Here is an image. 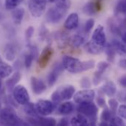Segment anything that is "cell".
Returning <instances> with one entry per match:
<instances>
[{
  "instance_id": "cell-26",
  "label": "cell",
  "mask_w": 126,
  "mask_h": 126,
  "mask_svg": "<svg viewBox=\"0 0 126 126\" xmlns=\"http://www.w3.org/2000/svg\"><path fill=\"white\" fill-rule=\"evenodd\" d=\"M24 112L26 113V114L30 117V118H35V117H38V114L37 112V110L35 109V105L33 104L32 103H28L26 105H24Z\"/></svg>"
},
{
  "instance_id": "cell-3",
  "label": "cell",
  "mask_w": 126,
  "mask_h": 126,
  "mask_svg": "<svg viewBox=\"0 0 126 126\" xmlns=\"http://www.w3.org/2000/svg\"><path fill=\"white\" fill-rule=\"evenodd\" d=\"M20 120L17 113L10 108H4L0 111V122L4 126H14Z\"/></svg>"
},
{
  "instance_id": "cell-2",
  "label": "cell",
  "mask_w": 126,
  "mask_h": 126,
  "mask_svg": "<svg viewBox=\"0 0 126 126\" xmlns=\"http://www.w3.org/2000/svg\"><path fill=\"white\" fill-rule=\"evenodd\" d=\"M76 89L73 85L62 86L51 94V100L54 103H58L64 100H70L75 94Z\"/></svg>"
},
{
  "instance_id": "cell-50",
  "label": "cell",
  "mask_w": 126,
  "mask_h": 126,
  "mask_svg": "<svg viewBox=\"0 0 126 126\" xmlns=\"http://www.w3.org/2000/svg\"><path fill=\"white\" fill-rule=\"evenodd\" d=\"M120 67H122L123 68H126V59H123L120 61Z\"/></svg>"
},
{
  "instance_id": "cell-41",
  "label": "cell",
  "mask_w": 126,
  "mask_h": 126,
  "mask_svg": "<svg viewBox=\"0 0 126 126\" xmlns=\"http://www.w3.org/2000/svg\"><path fill=\"white\" fill-rule=\"evenodd\" d=\"M102 76H103V74L96 71L94 73V77H93V82L94 85H98L102 79Z\"/></svg>"
},
{
  "instance_id": "cell-25",
  "label": "cell",
  "mask_w": 126,
  "mask_h": 126,
  "mask_svg": "<svg viewBox=\"0 0 126 126\" xmlns=\"http://www.w3.org/2000/svg\"><path fill=\"white\" fill-rule=\"evenodd\" d=\"M109 29L111 32L114 34H121V31H122V27L120 25V19L119 20H114V18H111L109 20Z\"/></svg>"
},
{
  "instance_id": "cell-42",
  "label": "cell",
  "mask_w": 126,
  "mask_h": 126,
  "mask_svg": "<svg viewBox=\"0 0 126 126\" xmlns=\"http://www.w3.org/2000/svg\"><path fill=\"white\" fill-rule=\"evenodd\" d=\"M48 32L47 30V29L44 26H42L40 27V32H39V37H40V38L42 40H45L47 37V36H48Z\"/></svg>"
},
{
  "instance_id": "cell-20",
  "label": "cell",
  "mask_w": 126,
  "mask_h": 126,
  "mask_svg": "<svg viewBox=\"0 0 126 126\" xmlns=\"http://www.w3.org/2000/svg\"><path fill=\"white\" fill-rule=\"evenodd\" d=\"M101 90L108 97H113L114 94H116L117 87H116V85L114 84V82H112L111 81H107L101 87Z\"/></svg>"
},
{
  "instance_id": "cell-54",
  "label": "cell",
  "mask_w": 126,
  "mask_h": 126,
  "mask_svg": "<svg viewBox=\"0 0 126 126\" xmlns=\"http://www.w3.org/2000/svg\"><path fill=\"white\" fill-rule=\"evenodd\" d=\"M4 19V15L0 12V22L2 21V20Z\"/></svg>"
},
{
  "instance_id": "cell-52",
  "label": "cell",
  "mask_w": 126,
  "mask_h": 126,
  "mask_svg": "<svg viewBox=\"0 0 126 126\" xmlns=\"http://www.w3.org/2000/svg\"><path fill=\"white\" fill-rule=\"evenodd\" d=\"M122 40H123V41L125 43V44L126 45V32L123 34V35H122Z\"/></svg>"
},
{
  "instance_id": "cell-24",
  "label": "cell",
  "mask_w": 126,
  "mask_h": 126,
  "mask_svg": "<svg viewBox=\"0 0 126 126\" xmlns=\"http://www.w3.org/2000/svg\"><path fill=\"white\" fill-rule=\"evenodd\" d=\"M24 8H16L12 13L13 21L16 24H20L24 18Z\"/></svg>"
},
{
  "instance_id": "cell-36",
  "label": "cell",
  "mask_w": 126,
  "mask_h": 126,
  "mask_svg": "<svg viewBox=\"0 0 126 126\" xmlns=\"http://www.w3.org/2000/svg\"><path fill=\"white\" fill-rule=\"evenodd\" d=\"M94 20L93 18H90L88 19L84 25V31L86 33H90L93 28L94 27Z\"/></svg>"
},
{
  "instance_id": "cell-28",
  "label": "cell",
  "mask_w": 126,
  "mask_h": 126,
  "mask_svg": "<svg viewBox=\"0 0 126 126\" xmlns=\"http://www.w3.org/2000/svg\"><path fill=\"white\" fill-rule=\"evenodd\" d=\"M69 41L72 46L74 48H79L84 43L85 38L81 34H74L70 38Z\"/></svg>"
},
{
  "instance_id": "cell-39",
  "label": "cell",
  "mask_w": 126,
  "mask_h": 126,
  "mask_svg": "<svg viewBox=\"0 0 126 126\" xmlns=\"http://www.w3.org/2000/svg\"><path fill=\"white\" fill-rule=\"evenodd\" d=\"M34 29L32 26L29 27L26 30V32H25V38H26V40L29 43V44H30V40L32 38L33 34H34Z\"/></svg>"
},
{
  "instance_id": "cell-51",
  "label": "cell",
  "mask_w": 126,
  "mask_h": 126,
  "mask_svg": "<svg viewBox=\"0 0 126 126\" xmlns=\"http://www.w3.org/2000/svg\"><path fill=\"white\" fill-rule=\"evenodd\" d=\"M90 126H96V117L91 118V123L90 124Z\"/></svg>"
},
{
  "instance_id": "cell-7",
  "label": "cell",
  "mask_w": 126,
  "mask_h": 126,
  "mask_svg": "<svg viewBox=\"0 0 126 126\" xmlns=\"http://www.w3.org/2000/svg\"><path fill=\"white\" fill-rule=\"evenodd\" d=\"M34 105L37 114L42 116L50 115L54 109V103L48 100H40Z\"/></svg>"
},
{
  "instance_id": "cell-40",
  "label": "cell",
  "mask_w": 126,
  "mask_h": 126,
  "mask_svg": "<svg viewBox=\"0 0 126 126\" xmlns=\"http://www.w3.org/2000/svg\"><path fill=\"white\" fill-rule=\"evenodd\" d=\"M91 85H92V84H91V81H90L89 78L84 77L81 80V87H83L84 89H89L91 87Z\"/></svg>"
},
{
  "instance_id": "cell-46",
  "label": "cell",
  "mask_w": 126,
  "mask_h": 126,
  "mask_svg": "<svg viewBox=\"0 0 126 126\" xmlns=\"http://www.w3.org/2000/svg\"><path fill=\"white\" fill-rule=\"evenodd\" d=\"M96 102H97V105H98L100 107L103 108V109L106 108V100H104L103 97H100V96H98V97H97V99H96Z\"/></svg>"
},
{
  "instance_id": "cell-8",
  "label": "cell",
  "mask_w": 126,
  "mask_h": 126,
  "mask_svg": "<svg viewBox=\"0 0 126 126\" xmlns=\"http://www.w3.org/2000/svg\"><path fill=\"white\" fill-rule=\"evenodd\" d=\"M66 13V10H64L63 9H60L55 6L52 8H50L49 10L47 12L46 19L48 23L57 24L59 23L63 19Z\"/></svg>"
},
{
  "instance_id": "cell-27",
  "label": "cell",
  "mask_w": 126,
  "mask_h": 126,
  "mask_svg": "<svg viewBox=\"0 0 126 126\" xmlns=\"http://www.w3.org/2000/svg\"><path fill=\"white\" fill-rule=\"evenodd\" d=\"M111 44L112 45L116 53L119 54L120 55H126V46L125 44H123L121 42L117 40H112Z\"/></svg>"
},
{
  "instance_id": "cell-48",
  "label": "cell",
  "mask_w": 126,
  "mask_h": 126,
  "mask_svg": "<svg viewBox=\"0 0 126 126\" xmlns=\"http://www.w3.org/2000/svg\"><path fill=\"white\" fill-rule=\"evenodd\" d=\"M119 84L123 87L126 88V75H124V76H121L120 78V79H119Z\"/></svg>"
},
{
  "instance_id": "cell-13",
  "label": "cell",
  "mask_w": 126,
  "mask_h": 126,
  "mask_svg": "<svg viewBox=\"0 0 126 126\" xmlns=\"http://www.w3.org/2000/svg\"><path fill=\"white\" fill-rule=\"evenodd\" d=\"M63 64L57 63L54 65L51 71L49 73L48 76V84L49 87H52L55 84V83L57 81V79L61 73V72L63 70Z\"/></svg>"
},
{
  "instance_id": "cell-17",
  "label": "cell",
  "mask_w": 126,
  "mask_h": 126,
  "mask_svg": "<svg viewBox=\"0 0 126 126\" xmlns=\"http://www.w3.org/2000/svg\"><path fill=\"white\" fill-rule=\"evenodd\" d=\"M84 48L87 53L91 54H94V55L102 53L104 50V47H102V46L97 45L92 40L85 44Z\"/></svg>"
},
{
  "instance_id": "cell-22",
  "label": "cell",
  "mask_w": 126,
  "mask_h": 126,
  "mask_svg": "<svg viewBox=\"0 0 126 126\" xmlns=\"http://www.w3.org/2000/svg\"><path fill=\"white\" fill-rule=\"evenodd\" d=\"M75 106L73 103L67 101L61 104L59 107V113L62 115H68L74 111Z\"/></svg>"
},
{
  "instance_id": "cell-44",
  "label": "cell",
  "mask_w": 126,
  "mask_h": 126,
  "mask_svg": "<svg viewBox=\"0 0 126 126\" xmlns=\"http://www.w3.org/2000/svg\"><path fill=\"white\" fill-rule=\"evenodd\" d=\"M118 114L119 116H120V117L126 119V105H121L120 106H119L118 109Z\"/></svg>"
},
{
  "instance_id": "cell-12",
  "label": "cell",
  "mask_w": 126,
  "mask_h": 126,
  "mask_svg": "<svg viewBox=\"0 0 126 126\" xmlns=\"http://www.w3.org/2000/svg\"><path fill=\"white\" fill-rule=\"evenodd\" d=\"M100 9L101 0H94L87 3L83 7V12L88 16H93L99 12Z\"/></svg>"
},
{
  "instance_id": "cell-15",
  "label": "cell",
  "mask_w": 126,
  "mask_h": 126,
  "mask_svg": "<svg viewBox=\"0 0 126 126\" xmlns=\"http://www.w3.org/2000/svg\"><path fill=\"white\" fill-rule=\"evenodd\" d=\"M79 15L76 13H70L64 21V28L68 30H73L76 29L79 27Z\"/></svg>"
},
{
  "instance_id": "cell-18",
  "label": "cell",
  "mask_w": 126,
  "mask_h": 126,
  "mask_svg": "<svg viewBox=\"0 0 126 126\" xmlns=\"http://www.w3.org/2000/svg\"><path fill=\"white\" fill-rule=\"evenodd\" d=\"M70 123L71 126H90V123L87 117L81 114H79L73 117Z\"/></svg>"
},
{
  "instance_id": "cell-31",
  "label": "cell",
  "mask_w": 126,
  "mask_h": 126,
  "mask_svg": "<svg viewBox=\"0 0 126 126\" xmlns=\"http://www.w3.org/2000/svg\"><path fill=\"white\" fill-rule=\"evenodd\" d=\"M112 112L110 109H109L107 107L103 109L101 115H100V120L101 122H106L109 123L110 120L112 119Z\"/></svg>"
},
{
  "instance_id": "cell-55",
  "label": "cell",
  "mask_w": 126,
  "mask_h": 126,
  "mask_svg": "<svg viewBox=\"0 0 126 126\" xmlns=\"http://www.w3.org/2000/svg\"><path fill=\"white\" fill-rule=\"evenodd\" d=\"M1 76H0V90H1Z\"/></svg>"
},
{
  "instance_id": "cell-38",
  "label": "cell",
  "mask_w": 126,
  "mask_h": 126,
  "mask_svg": "<svg viewBox=\"0 0 126 126\" xmlns=\"http://www.w3.org/2000/svg\"><path fill=\"white\" fill-rule=\"evenodd\" d=\"M108 103H109L110 110L112 112H115L116 110L117 109V107H118V101L116 99L110 98L108 101Z\"/></svg>"
},
{
  "instance_id": "cell-23",
  "label": "cell",
  "mask_w": 126,
  "mask_h": 126,
  "mask_svg": "<svg viewBox=\"0 0 126 126\" xmlns=\"http://www.w3.org/2000/svg\"><path fill=\"white\" fill-rule=\"evenodd\" d=\"M114 13L117 16L120 15L126 16V0H117L114 7Z\"/></svg>"
},
{
  "instance_id": "cell-29",
  "label": "cell",
  "mask_w": 126,
  "mask_h": 126,
  "mask_svg": "<svg viewBox=\"0 0 126 126\" xmlns=\"http://www.w3.org/2000/svg\"><path fill=\"white\" fill-rule=\"evenodd\" d=\"M107 56V59L109 63H113L114 60V57H115V54L116 52L112 46V45L111 43H107L104 46V50H103Z\"/></svg>"
},
{
  "instance_id": "cell-33",
  "label": "cell",
  "mask_w": 126,
  "mask_h": 126,
  "mask_svg": "<svg viewBox=\"0 0 126 126\" xmlns=\"http://www.w3.org/2000/svg\"><path fill=\"white\" fill-rule=\"evenodd\" d=\"M56 4L55 6L63 9L64 10H67L70 7V0H56V1L54 2Z\"/></svg>"
},
{
  "instance_id": "cell-10",
  "label": "cell",
  "mask_w": 126,
  "mask_h": 126,
  "mask_svg": "<svg viewBox=\"0 0 126 126\" xmlns=\"http://www.w3.org/2000/svg\"><path fill=\"white\" fill-rule=\"evenodd\" d=\"M53 53L54 50L50 46H47L43 48L40 55L38 57V65L41 69L46 67L53 56Z\"/></svg>"
},
{
  "instance_id": "cell-43",
  "label": "cell",
  "mask_w": 126,
  "mask_h": 126,
  "mask_svg": "<svg viewBox=\"0 0 126 126\" xmlns=\"http://www.w3.org/2000/svg\"><path fill=\"white\" fill-rule=\"evenodd\" d=\"M117 97L120 102L126 103V90H122L120 93H118V94L117 95Z\"/></svg>"
},
{
  "instance_id": "cell-11",
  "label": "cell",
  "mask_w": 126,
  "mask_h": 126,
  "mask_svg": "<svg viewBox=\"0 0 126 126\" xmlns=\"http://www.w3.org/2000/svg\"><path fill=\"white\" fill-rule=\"evenodd\" d=\"M92 41L97 45L104 47L106 42V37L104 27L102 25H98L95 29L92 35Z\"/></svg>"
},
{
  "instance_id": "cell-45",
  "label": "cell",
  "mask_w": 126,
  "mask_h": 126,
  "mask_svg": "<svg viewBox=\"0 0 126 126\" xmlns=\"http://www.w3.org/2000/svg\"><path fill=\"white\" fill-rule=\"evenodd\" d=\"M29 50H30V53H31L34 56V59L38 57V48L37 46L29 44Z\"/></svg>"
},
{
  "instance_id": "cell-19",
  "label": "cell",
  "mask_w": 126,
  "mask_h": 126,
  "mask_svg": "<svg viewBox=\"0 0 126 126\" xmlns=\"http://www.w3.org/2000/svg\"><path fill=\"white\" fill-rule=\"evenodd\" d=\"M13 67L9 64L3 61L0 56V76L1 78H7L10 76L13 73Z\"/></svg>"
},
{
  "instance_id": "cell-34",
  "label": "cell",
  "mask_w": 126,
  "mask_h": 126,
  "mask_svg": "<svg viewBox=\"0 0 126 126\" xmlns=\"http://www.w3.org/2000/svg\"><path fill=\"white\" fill-rule=\"evenodd\" d=\"M110 126H126L124 121L119 117H113L109 122Z\"/></svg>"
},
{
  "instance_id": "cell-47",
  "label": "cell",
  "mask_w": 126,
  "mask_h": 126,
  "mask_svg": "<svg viewBox=\"0 0 126 126\" xmlns=\"http://www.w3.org/2000/svg\"><path fill=\"white\" fill-rule=\"evenodd\" d=\"M69 126V121L67 118H62L58 123H57L56 126Z\"/></svg>"
},
{
  "instance_id": "cell-16",
  "label": "cell",
  "mask_w": 126,
  "mask_h": 126,
  "mask_svg": "<svg viewBox=\"0 0 126 126\" xmlns=\"http://www.w3.org/2000/svg\"><path fill=\"white\" fill-rule=\"evenodd\" d=\"M17 54V49L14 44L9 43L7 44L4 49V55L7 61L12 62L16 59Z\"/></svg>"
},
{
  "instance_id": "cell-1",
  "label": "cell",
  "mask_w": 126,
  "mask_h": 126,
  "mask_svg": "<svg viewBox=\"0 0 126 126\" xmlns=\"http://www.w3.org/2000/svg\"><path fill=\"white\" fill-rule=\"evenodd\" d=\"M64 69L71 73H79L94 68L95 63L93 60L81 61L70 56H64L62 63Z\"/></svg>"
},
{
  "instance_id": "cell-6",
  "label": "cell",
  "mask_w": 126,
  "mask_h": 126,
  "mask_svg": "<svg viewBox=\"0 0 126 126\" xmlns=\"http://www.w3.org/2000/svg\"><path fill=\"white\" fill-rule=\"evenodd\" d=\"M78 111L80 114L84 115L85 117L94 118L97 116V114L98 112V109L94 103L91 101V102H86L79 104Z\"/></svg>"
},
{
  "instance_id": "cell-35",
  "label": "cell",
  "mask_w": 126,
  "mask_h": 126,
  "mask_svg": "<svg viewBox=\"0 0 126 126\" xmlns=\"http://www.w3.org/2000/svg\"><path fill=\"white\" fill-rule=\"evenodd\" d=\"M34 60V57L31 53H28L25 55V57H24V65H25V67L27 69H30L31 67Z\"/></svg>"
},
{
  "instance_id": "cell-49",
  "label": "cell",
  "mask_w": 126,
  "mask_h": 126,
  "mask_svg": "<svg viewBox=\"0 0 126 126\" xmlns=\"http://www.w3.org/2000/svg\"><path fill=\"white\" fill-rule=\"evenodd\" d=\"M14 126H30V125L28 123L24 122V121L20 120H19V121H18V122Z\"/></svg>"
},
{
  "instance_id": "cell-14",
  "label": "cell",
  "mask_w": 126,
  "mask_h": 126,
  "mask_svg": "<svg viewBox=\"0 0 126 126\" xmlns=\"http://www.w3.org/2000/svg\"><path fill=\"white\" fill-rule=\"evenodd\" d=\"M31 87L35 94H41L46 90V86L43 81L34 76L31 77Z\"/></svg>"
},
{
  "instance_id": "cell-37",
  "label": "cell",
  "mask_w": 126,
  "mask_h": 126,
  "mask_svg": "<svg viewBox=\"0 0 126 126\" xmlns=\"http://www.w3.org/2000/svg\"><path fill=\"white\" fill-rule=\"evenodd\" d=\"M109 63H107V62H104V61L100 62L97 65V71L102 73V74H103L105 70L109 67Z\"/></svg>"
},
{
  "instance_id": "cell-32",
  "label": "cell",
  "mask_w": 126,
  "mask_h": 126,
  "mask_svg": "<svg viewBox=\"0 0 126 126\" xmlns=\"http://www.w3.org/2000/svg\"><path fill=\"white\" fill-rule=\"evenodd\" d=\"M23 1V0H5L4 6L8 10H15Z\"/></svg>"
},
{
  "instance_id": "cell-5",
  "label": "cell",
  "mask_w": 126,
  "mask_h": 126,
  "mask_svg": "<svg viewBox=\"0 0 126 126\" xmlns=\"http://www.w3.org/2000/svg\"><path fill=\"white\" fill-rule=\"evenodd\" d=\"M47 3L46 0H29L28 7L32 16L35 18L40 17L46 10Z\"/></svg>"
},
{
  "instance_id": "cell-53",
  "label": "cell",
  "mask_w": 126,
  "mask_h": 126,
  "mask_svg": "<svg viewBox=\"0 0 126 126\" xmlns=\"http://www.w3.org/2000/svg\"><path fill=\"white\" fill-rule=\"evenodd\" d=\"M99 126H110L109 123H106V122H101L100 123Z\"/></svg>"
},
{
  "instance_id": "cell-4",
  "label": "cell",
  "mask_w": 126,
  "mask_h": 126,
  "mask_svg": "<svg viewBox=\"0 0 126 126\" xmlns=\"http://www.w3.org/2000/svg\"><path fill=\"white\" fill-rule=\"evenodd\" d=\"M14 100L20 105H26L30 102V94L24 85H16L13 90Z\"/></svg>"
},
{
  "instance_id": "cell-21",
  "label": "cell",
  "mask_w": 126,
  "mask_h": 126,
  "mask_svg": "<svg viewBox=\"0 0 126 126\" xmlns=\"http://www.w3.org/2000/svg\"><path fill=\"white\" fill-rule=\"evenodd\" d=\"M21 73L19 72H18V71L16 72L10 79H8L6 81V87H7V90L9 91L13 90V89L15 88L16 84L21 80Z\"/></svg>"
},
{
  "instance_id": "cell-30",
  "label": "cell",
  "mask_w": 126,
  "mask_h": 126,
  "mask_svg": "<svg viewBox=\"0 0 126 126\" xmlns=\"http://www.w3.org/2000/svg\"><path fill=\"white\" fill-rule=\"evenodd\" d=\"M57 120L53 117H39L38 126H56Z\"/></svg>"
},
{
  "instance_id": "cell-9",
  "label": "cell",
  "mask_w": 126,
  "mask_h": 126,
  "mask_svg": "<svg viewBox=\"0 0 126 126\" xmlns=\"http://www.w3.org/2000/svg\"><path fill=\"white\" fill-rule=\"evenodd\" d=\"M95 93L94 90L90 89H85L80 90L73 95V100L75 103L81 104L86 102H91L94 98Z\"/></svg>"
}]
</instances>
